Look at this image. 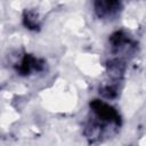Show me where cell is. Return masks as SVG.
<instances>
[{
  "mask_svg": "<svg viewBox=\"0 0 146 146\" xmlns=\"http://www.w3.org/2000/svg\"><path fill=\"white\" fill-rule=\"evenodd\" d=\"M94 6L96 14L102 18L113 17L121 7L119 0H95Z\"/></svg>",
  "mask_w": 146,
  "mask_h": 146,
  "instance_id": "6da1fadb",
  "label": "cell"
},
{
  "mask_svg": "<svg viewBox=\"0 0 146 146\" xmlns=\"http://www.w3.org/2000/svg\"><path fill=\"white\" fill-rule=\"evenodd\" d=\"M42 68H43V62L31 55H25L19 60V63H17L16 66L17 72L21 74H30L32 72H39Z\"/></svg>",
  "mask_w": 146,
  "mask_h": 146,
  "instance_id": "7a4b0ae2",
  "label": "cell"
},
{
  "mask_svg": "<svg viewBox=\"0 0 146 146\" xmlns=\"http://www.w3.org/2000/svg\"><path fill=\"white\" fill-rule=\"evenodd\" d=\"M24 24L29 29H36L39 27V15L35 11H27L24 15Z\"/></svg>",
  "mask_w": 146,
  "mask_h": 146,
  "instance_id": "3957f363",
  "label": "cell"
}]
</instances>
